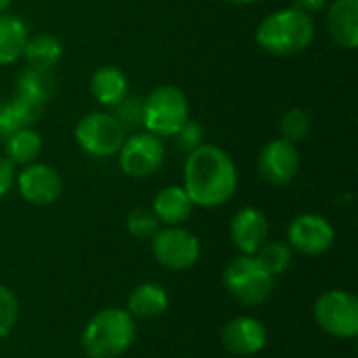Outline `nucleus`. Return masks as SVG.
I'll list each match as a JSON object with an SVG mask.
<instances>
[{
    "instance_id": "obj_1",
    "label": "nucleus",
    "mask_w": 358,
    "mask_h": 358,
    "mask_svg": "<svg viewBox=\"0 0 358 358\" xmlns=\"http://www.w3.org/2000/svg\"><path fill=\"white\" fill-rule=\"evenodd\" d=\"M239 174L233 157L218 145L203 143L187 153L182 189L197 208H220L237 193Z\"/></svg>"
},
{
    "instance_id": "obj_2",
    "label": "nucleus",
    "mask_w": 358,
    "mask_h": 358,
    "mask_svg": "<svg viewBox=\"0 0 358 358\" xmlns=\"http://www.w3.org/2000/svg\"><path fill=\"white\" fill-rule=\"evenodd\" d=\"M317 27L313 15L298 6H285L268 13L256 27V42L275 57H294L304 52L315 40Z\"/></svg>"
},
{
    "instance_id": "obj_3",
    "label": "nucleus",
    "mask_w": 358,
    "mask_h": 358,
    "mask_svg": "<svg viewBox=\"0 0 358 358\" xmlns=\"http://www.w3.org/2000/svg\"><path fill=\"white\" fill-rule=\"evenodd\" d=\"M136 340V319L124 308L99 310L82 331V350L88 358H120Z\"/></svg>"
},
{
    "instance_id": "obj_4",
    "label": "nucleus",
    "mask_w": 358,
    "mask_h": 358,
    "mask_svg": "<svg viewBox=\"0 0 358 358\" xmlns=\"http://www.w3.org/2000/svg\"><path fill=\"white\" fill-rule=\"evenodd\" d=\"M187 120H191V105L178 86H157L143 99V130L159 138H172Z\"/></svg>"
},
{
    "instance_id": "obj_5",
    "label": "nucleus",
    "mask_w": 358,
    "mask_h": 358,
    "mask_svg": "<svg viewBox=\"0 0 358 358\" xmlns=\"http://www.w3.org/2000/svg\"><path fill=\"white\" fill-rule=\"evenodd\" d=\"M222 283L227 292L245 306H258L266 302L275 289V277L258 262L256 256L243 254L229 262Z\"/></svg>"
},
{
    "instance_id": "obj_6",
    "label": "nucleus",
    "mask_w": 358,
    "mask_h": 358,
    "mask_svg": "<svg viewBox=\"0 0 358 358\" xmlns=\"http://www.w3.org/2000/svg\"><path fill=\"white\" fill-rule=\"evenodd\" d=\"M73 136L86 155L103 159L117 155L128 132L111 111H90L78 120Z\"/></svg>"
},
{
    "instance_id": "obj_7",
    "label": "nucleus",
    "mask_w": 358,
    "mask_h": 358,
    "mask_svg": "<svg viewBox=\"0 0 358 358\" xmlns=\"http://www.w3.org/2000/svg\"><path fill=\"white\" fill-rule=\"evenodd\" d=\"M317 325L331 338L355 340L358 336V298L346 289L321 294L313 306Z\"/></svg>"
},
{
    "instance_id": "obj_8",
    "label": "nucleus",
    "mask_w": 358,
    "mask_h": 358,
    "mask_svg": "<svg viewBox=\"0 0 358 358\" xmlns=\"http://www.w3.org/2000/svg\"><path fill=\"white\" fill-rule=\"evenodd\" d=\"M164 162H166L164 138L147 130L130 132L117 151L120 170L130 178H149L164 166Z\"/></svg>"
},
{
    "instance_id": "obj_9",
    "label": "nucleus",
    "mask_w": 358,
    "mask_h": 358,
    "mask_svg": "<svg viewBox=\"0 0 358 358\" xmlns=\"http://www.w3.org/2000/svg\"><path fill=\"white\" fill-rule=\"evenodd\" d=\"M151 254L164 268L187 271L197 264L201 243L185 227H164L151 239Z\"/></svg>"
},
{
    "instance_id": "obj_10",
    "label": "nucleus",
    "mask_w": 358,
    "mask_h": 358,
    "mask_svg": "<svg viewBox=\"0 0 358 358\" xmlns=\"http://www.w3.org/2000/svg\"><path fill=\"white\" fill-rule=\"evenodd\" d=\"M334 243L336 229L321 214H300L287 227V245L304 256H323L334 248Z\"/></svg>"
},
{
    "instance_id": "obj_11",
    "label": "nucleus",
    "mask_w": 358,
    "mask_h": 358,
    "mask_svg": "<svg viewBox=\"0 0 358 358\" xmlns=\"http://www.w3.org/2000/svg\"><path fill=\"white\" fill-rule=\"evenodd\" d=\"M15 187L27 203L50 206L63 193V178L50 164L34 162L15 174Z\"/></svg>"
},
{
    "instance_id": "obj_12",
    "label": "nucleus",
    "mask_w": 358,
    "mask_h": 358,
    "mask_svg": "<svg viewBox=\"0 0 358 358\" xmlns=\"http://www.w3.org/2000/svg\"><path fill=\"white\" fill-rule=\"evenodd\" d=\"M300 170V153L294 143L285 138L268 141L258 153V174L273 187L289 185Z\"/></svg>"
},
{
    "instance_id": "obj_13",
    "label": "nucleus",
    "mask_w": 358,
    "mask_h": 358,
    "mask_svg": "<svg viewBox=\"0 0 358 358\" xmlns=\"http://www.w3.org/2000/svg\"><path fill=\"white\" fill-rule=\"evenodd\" d=\"M271 224L262 210L245 206L231 220V241L243 256H256L268 241Z\"/></svg>"
},
{
    "instance_id": "obj_14",
    "label": "nucleus",
    "mask_w": 358,
    "mask_h": 358,
    "mask_svg": "<svg viewBox=\"0 0 358 358\" xmlns=\"http://www.w3.org/2000/svg\"><path fill=\"white\" fill-rule=\"evenodd\" d=\"M222 346L235 357H254L264 350L268 331L256 317H237L229 321L220 334Z\"/></svg>"
},
{
    "instance_id": "obj_15",
    "label": "nucleus",
    "mask_w": 358,
    "mask_h": 358,
    "mask_svg": "<svg viewBox=\"0 0 358 358\" xmlns=\"http://www.w3.org/2000/svg\"><path fill=\"white\" fill-rule=\"evenodd\" d=\"M325 27L336 46L355 50L358 46V0H329L325 6Z\"/></svg>"
},
{
    "instance_id": "obj_16",
    "label": "nucleus",
    "mask_w": 358,
    "mask_h": 358,
    "mask_svg": "<svg viewBox=\"0 0 358 358\" xmlns=\"http://www.w3.org/2000/svg\"><path fill=\"white\" fill-rule=\"evenodd\" d=\"M193 203L189 195L185 193L182 185H170L157 191V195L151 201V212L159 220V224L166 227H182L191 214H193Z\"/></svg>"
},
{
    "instance_id": "obj_17",
    "label": "nucleus",
    "mask_w": 358,
    "mask_h": 358,
    "mask_svg": "<svg viewBox=\"0 0 358 358\" xmlns=\"http://www.w3.org/2000/svg\"><path fill=\"white\" fill-rule=\"evenodd\" d=\"M88 88H90L92 99L107 109H113L130 92L126 73L115 65H101L90 76Z\"/></svg>"
},
{
    "instance_id": "obj_18",
    "label": "nucleus",
    "mask_w": 358,
    "mask_h": 358,
    "mask_svg": "<svg viewBox=\"0 0 358 358\" xmlns=\"http://www.w3.org/2000/svg\"><path fill=\"white\" fill-rule=\"evenodd\" d=\"M168 292L151 281L136 285L128 296V313L132 315V319H155L168 310Z\"/></svg>"
},
{
    "instance_id": "obj_19",
    "label": "nucleus",
    "mask_w": 358,
    "mask_h": 358,
    "mask_svg": "<svg viewBox=\"0 0 358 358\" xmlns=\"http://www.w3.org/2000/svg\"><path fill=\"white\" fill-rule=\"evenodd\" d=\"M42 153V136L31 128H17L15 132H10L6 136V141L2 143V155L17 168H23L27 164L38 162Z\"/></svg>"
},
{
    "instance_id": "obj_20",
    "label": "nucleus",
    "mask_w": 358,
    "mask_h": 358,
    "mask_svg": "<svg viewBox=\"0 0 358 358\" xmlns=\"http://www.w3.org/2000/svg\"><path fill=\"white\" fill-rule=\"evenodd\" d=\"M57 88V80L48 69H36V67H21L15 78V94L31 99L40 105H46Z\"/></svg>"
},
{
    "instance_id": "obj_21",
    "label": "nucleus",
    "mask_w": 358,
    "mask_h": 358,
    "mask_svg": "<svg viewBox=\"0 0 358 358\" xmlns=\"http://www.w3.org/2000/svg\"><path fill=\"white\" fill-rule=\"evenodd\" d=\"M27 25L17 15L0 13V67L13 65L21 59L27 42Z\"/></svg>"
},
{
    "instance_id": "obj_22",
    "label": "nucleus",
    "mask_w": 358,
    "mask_h": 358,
    "mask_svg": "<svg viewBox=\"0 0 358 358\" xmlns=\"http://www.w3.org/2000/svg\"><path fill=\"white\" fill-rule=\"evenodd\" d=\"M21 59L29 67L50 71L63 59V44L52 34H46V31L27 36Z\"/></svg>"
},
{
    "instance_id": "obj_23",
    "label": "nucleus",
    "mask_w": 358,
    "mask_h": 358,
    "mask_svg": "<svg viewBox=\"0 0 358 358\" xmlns=\"http://www.w3.org/2000/svg\"><path fill=\"white\" fill-rule=\"evenodd\" d=\"M256 258L273 277H277V275H283L292 266L294 250L287 245V241H266L258 250Z\"/></svg>"
},
{
    "instance_id": "obj_24",
    "label": "nucleus",
    "mask_w": 358,
    "mask_h": 358,
    "mask_svg": "<svg viewBox=\"0 0 358 358\" xmlns=\"http://www.w3.org/2000/svg\"><path fill=\"white\" fill-rule=\"evenodd\" d=\"M310 128H313V120H310V113L302 107H292L283 113L281 117V124H279V130H281V138L298 145L302 143L308 134H310Z\"/></svg>"
},
{
    "instance_id": "obj_25",
    "label": "nucleus",
    "mask_w": 358,
    "mask_h": 358,
    "mask_svg": "<svg viewBox=\"0 0 358 358\" xmlns=\"http://www.w3.org/2000/svg\"><path fill=\"white\" fill-rule=\"evenodd\" d=\"M111 113L115 115V120L124 126L126 132H136L143 130V99L134 96V94H126L113 109Z\"/></svg>"
},
{
    "instance_id": "obj_26",
    "label": "nucleus",
    "mask_w": 358,
    "mask_h": 358,
    "mask_svg": "<svg viewBox=\"0 0 358 358\" xmlns=\"http://www.w3.org/2000/svg\"><path fill=\"white\" fill-rule=\"evenodd\" d=\"M126 229L134 239H143V241H151L153 235L162 229L159 220L155 218V214L151 210H132L126 218Z\"/></svg>"
},
{
    "instance_id": "obj_27",
    "label": "nucleus",
    "mask_w": 358,
    "mask_h": 358,
    "mask_svg": "<svg viewBox=\"0 0 358 358\" xmlns=\"http://www.w3.org/2000/svg\"><path fill=\"white\" fill-rule=\"evenodd\" d=\"M8 107H10V113L19 128L34 126L44 111V105H40L31 99L19 96V94H13V99H8Z\"/></svg>"
},
{
    "instance_id": "obj_28",
    "label": "nucleus",
    "mask_w": 358,
    "mask_h": 358,
    "mask_svg": "<svg viewBox=\"0 0 358 358\" xmlns=\"http://www.w3.org/2000/svg\"><path fill=\"white\" fill-rule=\"evenodd\" d=\"M19 321V300L15 292L0 285V338H6Z\"/></svg>"
},
{
    "instance_id": "obj_29",
    "label": "nucleus",
    "mask_w": 358,
    "mask_h": 358,
    "mask_svg": "<svg viewBox=\"0 0 358 358\" xmlns=\"http://www.w3.org/2000/svg\"><path fill=\"white\" fill-rule=\"evenodd\" d=\"M203 126L195 120H187L185 126L174 134L176 138V145L185 151V153H191L195 151L199 145H203Z\"/></svg>"
},
{
    "instance_id": "obj_30",
    "label": "nucleus",
    "mask_w": 358,
    "mask_h": 358,
    "mask_svg": "<svg viewBox=\"0 0 358 358\" xmlns=\"http://www.w3.org/2000/svg\"><path fill=\"white\" fill-rule=\"evenodd\" d=\"M15 174H17L15 166L0 151V197H4L15 187Z\"/></svg>"
},
{
    "instance_id": "obj_31",
    "label": "nucleus",
    "mask_w": 358,
    "mask_h": 358,
    "mask_svg": "<svg viewBox=\"0 0 358 358\" xmlns=\"http://www.w3.org/2000/svg\"><path fill=\"white\" fill-rule=\"evenodd\" d=\"M19 126L10 113V107H8V101H0V143L6 141V136L10 132H15Z\"/></svg>"
},
{
    "instance_id": "obj_32",
    "label": "nucleus",
    "mask_w": 358,
    "mask_h": 358,
    "mask_svg": "<svg viewBox=\"0 0 358 358\" xmlns=\"http://www.w3.org/2000/svg\"><path fill=\"white\" fill-rule=\"evenodd\" d=\"M327 4H329V0H296L294 6H298L300 10H304V13H308V15H315V13L325 10Z\"/></svg>"
},
{
    "instance_id": "obj_33",
    "label": "nucleus",
    "mask_w": 358,
    "mask_h": 358,
    "mask_svg": "<svg viewBox=\"0 0 358 358\" xmlns=\"http://www.w3.org/2000/svg\"><path fill=\"white\" fill-rule=\"evenodd\" d=\"M231 4H237V6H250V4H256L260 0H229Z\"/></svg>"
},
{
    "instance_id": "obj_34",
    "label": "nucleus",
    "mask_w": 358,
    "mask_h": 358,
    "mask_svg": "<svg viewBox=\"0 0 358 358\" xmlns=\"http://www.w3.org/2000/svg\"><path fill=\"white\" fill-rule=\"evenodd\" d=\"M10 4H13V0H0V13H6Z\"/></svg>"
}]
</instances>
